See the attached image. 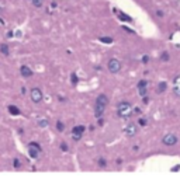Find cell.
Wrapping results in <instances>:
<instances>
[{"instance_id": "obj_1", "label": "cell", "mask_w": 180, "mask_h": 178, "mask_svg": "<svg viewBox=\"0 0 180 178\" xmlns=\"http://www.w3.org/2000/svg\"><path fill=\"white\" fill-rule=\"evenodd\" d=\"M117 114L120 118H124V119L130 118L132 115V107H131V104L128 101H121L117 105Z\"/></svg>"}, {"instance_id": "obj_2", "label": "cell", "mask_w": 180, "mask_h": 178, "mask_svg": "<svg viewBox=\"0 0 180 178\" xmlns=\"http://www.w3.org/2000/svg\"><path fill=\"white\" fill-rule=\"evenodd\" d=\"M107 67H109V72L113 73V74H116L121 70V62L116 59V57H113V59H110L109 63H107Z\"/></svg>"}, {"instance_id": "obj_3", "label": "cell", "mask_w": 180, "mask_h": 178, "mask_svg": "<svg viewBox=\"0 0 180 178\" xmlns=\"http://www.w3.org/2000/svg\"><path fill=\"white\" fill-rule=\"evenodd\" d=\"M30 97H31V101L32 103H35V104H39L41 101H42V98H44V94H42V91L39 89H32L30 91Z\"/></svg>"}, {"instance_id": "obj_4", "label": "cell", "mask_w": 180, "mask_h": 178, "mask_svg": "<svg viewBox=\"0 0 180 178\" xmlns=\"http://www.w3.org/2000/svg\"><path fill=\"white\" fill-rule=\"evenodd\" d=\"M83 132H85V126L83 125H78V126H75L73 129H72V138L73 140H80L82 139V135H83Z\"/></svg>"}, {"instance_id": "obj_5", "label": "cell", "mask_w": 180, "mask_h": 178, "mask_svg": "<svg viewBox=\"0 0 180 178\" xmlns=\"http://www.w3.org/2000/svg\"><path fill=\"white\" fill-rule=\"evenodd\" d=\"M162 142H163V145H166V146H174L177 143V136L173 135V133H167V135L163 136Z\"/></svg>"}, {"instance_id": "obj_6", "label": "cell", "mask_w": 180, "mask_h": 178, "mask_svg": "<svg viewBox=\"0 0 180 178\" xmlns=\"http://www.w3.org/2000/svg\"><path fill=\"white\" fill-rule=\"evenodd\" d=\"M137 132H138V128H137V125L135 123H128L125 128H124V133H125L127 136H130V138H132L137 135Z\"/></svg>"}, {"instance_id": "obj_7", "label": "cell", "mask_w": 180, "mask_h": 178, "mask_svg": "<svg viewBox=\"0 0 180 178\" xmlns=\"http://www.w3.org/2000/svg\"><path fill=\"white\" fill-rule=\"evenodd\" d=\"M96 104L103 105V107H107V104H109V97H107L106 94H100L99 97L96 98Z\"/></svg>"}, {"instance_id": "obj_8", "label": "cell", "mask_w": 180, "mask_h": 178, "mask_svg": "<svg viewBox=\"0 0 180 178\" xmlns=\"http://www.w3.org/2000/svg\"><path fill=\"white\" fill-rule=\"evenodd\" d=\"M20 73H21V76H23V77H25V79H28V77H31V76H32V70L28 67V66H25V65L20 67Z\"/></svg>"}, {"instance_id": "obj_9", "label": "cell", "mask_w": 180, "mask_h": 178, "mask_svg": "<svg viewBox=\"0 0 180 178\" xmlns=\"http://www.w3.org/2000/svg\"><path fill=\"white\" fill-rule=\"evenodd\" d=\"M104 109H106V107L96 104V105H94V116H96V118H102L103 114H104Z\"/></svg>"}, {"instance_id": "obj_10", "label": "cell", "mask_w": 180, "mask_h": 178, "mask_svg": "<svg viewBox=\"0 0 180 178\" xmlns=\"http://www.w3.org/2000/svg\"><path fill=\"white\" fill-rule=\"evenodd\" d=\"M173 93L180 97V76L179 77H176V80L173 81Z\"/></svg>"}, {"instance_id": "obj_11", "label": "cell", "mask_w": 180, "mask_h": 178, "mask_svg": "<svg viewBox=\"0 0 180 178\" xmlns=\"http://www.w3.org/2000/svg\"><path fill=\"white\" fill-rule=\"evenodd\" d=\"M39 153H41V152H39L38 149H35V147H32V146H28V154H30V157L37 159Z\"/></svg>"}, {"instance_id": "obj_12", "label": "cell", "mask_w": 180, "mask_h": 178, "mask_svg": "<svg viewBox=\"0 0 180 178\" xmlns=\"http://www.w3.org/2000/svg\"><path fill=\"white\" fill-rule=\"evenodd\" d=\"M0 52H1L4 56H8V55H10V49H8L7 44H1V45H0Z\"/></svg>"}, {"instance_id": "obj_13", "label": "cell", "mask_w": 180, "mask_h": 178, "mask_svg": "<svg viewBox=\"0 0 180 178\" xmlns=\"http://www.w3.org/2000/svg\"><path fill=\"white\" fill-rule=\"evenodd\" d=\"M8 112L11 114V115H20V109L16 105H10L8 107Z\"/></svg>"}, {"instance_id": "obj_14", "label": "cell", "mask_w": 180, "mask_h": 178, "mask_svg": "<svg viewBox=\"0 0 180 178\" xmlns=\"http://www.w3.org/2000/svg\"><path fill=\"white\" fill-rule=\"evenodd\" d=\"M118 18H120L121 21H127V23H131V21H132V18H131V17L125 16V14H123V13H120V14H118Z\"/></svg>"}, {"instance_id": "obj_15", "label": "cell", "mask_w": 180, "mask_h": 178, "mask_svg": "<svg viewBox=\"0 0 180 178\" xmlns=\"http://www.w3.org/2000/svg\"><path fill=\"white\" fill-rule=\"evenodd\" d=\"M166 87H167V84H166L165 81L159 83V86H158V93H163L165 90H166Z\"/></svg>"}, {"instance_id": "obj_16", "label": "cell", "mask_w": 180, "mask_h": 178, "mask_svg": "<svg viewBox=\"0 0 180 178\" xmlns=\"http://www.w3.org/2000/svg\"><path fill=\"white\" fill-rule=\"evenodd\" d=\"M32 6H35V7H42V4H44V0H31Z\"/></svg>"}, {"instance_id": "obj_17", "label": "cell", "mask_w": 180, "mask_h": 178, "mask_svg": "<svg viewBox=\"0 0 180 178\" xmlns=\"http://www.w3.org/2000/svg\"><path fill=\"white\" fill-rule=\"evenodd\" d=\"M38 126H41V128H47L48 126V119H39Z\"/></svg>"}, {"instance_id": "obj_18", "label": "cell", "mask_w": 180, "mask_h": 178, "mask_svg": "<svg viewBox=\"0 0 180 178\" xmlns=\"http://www.w3.org/2000/svg\"><path fill=\"white\" fill-rule=\"evenodd\" d=\"M99 39L102 41V42H104V44H111L113 42V38H109V37H100Z\"/></svg>"}, {"instance_id": "obj_19", "label": "cell", "mask_w": 180, "mask_h": 178, "mask_svg": "<svg viewBox=\"0 0 180 178\" xmlns=\"http://www.w3.org/2000/svg\"><path fill=\"white\" fill-rule=\"evenodd\" d=\"M148 86V81L146 80H141L138 83V89H144V87H146Z\"/></svg>"}, {"instance_id": "obj_20", "label": "cell", "mask_w": 180, "mask_h": 178, "mask_svg": "<svg viewBox=\"0 0 180 178\" xmlns=\"http://www.w3.org/2000/svg\"><path fill=\"white\" fill-rule=\"evenodd\" d=\"M56 129L59 130V132H62L63 129H65V125H63L62 122L59 121V122H56Z\"/></svg>"}, {"instance_id": "obj_21", "label": "cell", "mask_w": 180, "mask_h": 178, "mask_svg": "<svg viewBox=\"0 0 180 178\" xmlns=\"http://www.w3.org/2000/svg\"><path fill=\"white\" fill-rule=\"evenodd\" d=\"M78 81H79V79H78V76H76V73H72V84L75 86V84H78Z\"/></svg>"}, {"instance_id": "obj_22", "label": "cell", "mask_w": 180, "mask_h": 178, "mask_svg": "<svg viewBox=\"0 0 180 178\" xmlns=\"http://www.w3.org/2000/svg\"><path fill=\"white\" fill-rule=\"evenodd\" d=\"M28 146H32V147H35V149H38L39 152L42 150V149H41V146H39L38 143H37V142H31V143H30V145H28Z\"/></svg>"}, {"instance_id": "obj_23", "label": "cell", "mask_w": 180, "mask_h": 178, "mask_svg": "<svg viewBox=\"0 0 180 178\" xmlns=\"http://www.w3.org/2000/svg\"><path fill=\"white\" fill-rule=\"evenodd\" d=\"M138 91H139V96H142V97L146 96V87H144V89H138Z\"/></svg>"}, {"instance_id": "obj_24", "label": "cell", "mask_w": 180, "mask_h": 178, "mask_svg": "<svg viewBox=\"0 0 180 178\" xmlns=\"http://www.w3.org/2000/svg\"><path fill=\"white\" fill-rule=\"evenodd\" d=\"M99 166H100V167H106V166H107V163H106V160H104V159H99Z\"/></svg>"}, {"instance_id": "obj_25", "label": "cell", "mask_w": 180, "mask_h": 178, "mask_svg": "<svg viewBox=\"0 0 180 178\" xmlns=\"http://www.w3.org/2000/svg\"><path fill=\"white\" fill-rule=\"evenodd\" d=\"M14 167H16V168H20V167H21V163H20V160H18V159H14Z\"/></svg>"}, {"instance_id": "obj_26", "label": "cell", "mask_w": 180, "mask_h": 178, "mask_svg": "<svg viewBox=\"0 0 180 178\" xmlns=\"http://www.w3.org/2000/svg\"><path fill=\"white\" fill-rule=\"evenodd\" d=\"M61 149H62V152H68L69 150V147H68L66 143H61Z\"/></svg>"}, {"instance_id": "obj_27", "label": "cell", "mask_w": 180, "mask_h": 178, "mask_svg": "<svg viewBox=\"0 0 180 178\" xmlns=\"http://www.w3.org/2000/svg\"><path fill=\"white\" fill-rule=\"evenodd\" d=\"M138 123H139L141 126H145V125H146V119H144V118H141V119L138 121Z\"/></svg>"}, {"instance_id": "obj_28", "label": "cell", "mask_w": 180, "mask_h": 178, "mask_svg": "<svg viewBox=\"0 0 180 178\" xmlns=\"http://www.w3.org/2000/svg\"><path fill=\"white\" fill-rule=\"evenodd\" d=\"M162 60H169V55H167V52L162 53Z\"/></svg>"}, {"instance_id": "obj_29", "label": "cell", "mask_w": 180, "mask_h": 178, "mask_svg": "<svg viewBox=\"0 0 180 178\" xmlns=\"http://www.w3.org/2000/svg\"><path fill=\"white\" fill-rule=\"evenodd\" d=\"M148 60H149V57H148V56H144V57H142V62H144V63H146Z\"/></svg>"}, {"instance_id": "obj_30", "label": "cell", "mask_w": 180, "mask_h": 178, "mask_svg": "<svg viewBox=\"0 0 180 178\" xmlns=\"http://www.w3.org/2000/svg\"><path fill=\"white\" fill-rule=\"evenodd\" d=\"M0 13H1V8H0Z\"/></svg>"}]
</instances>
